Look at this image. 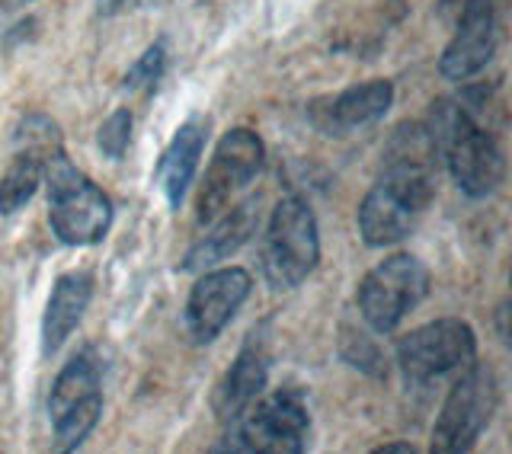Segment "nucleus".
I'll return each mask as SVG.
<instances>
[{
	"instance_id": "nucleus-4",
	"label": "nucleus",
	"mask_w": 512,
	"mask_h": 454,
	"mask_svg": "<svg viewBox=\"0 0 512 454\" xmlns=\"http://www.w3.org/2000/svg\"><path fill=\"white\" fill-rule=\"evenodd\" d=\"M311 413L298 387H279L272 394H260L244 413L228 423V435L212 451H240V454H301L308 448Z\"/></svg>"
},
{
	"instance_id": "nucleus-6",
	"label": "nucleus",
	"mask_w": 512,
	"mask_h": 454,
	"mask_svg": "<svg viewBox=\"0 0 512 454\" xmlns=\"http://www.w3.org/2000/svg\"><path fill=\"white\" fill-rule=\"evenodd\" d=\"M429 285L432 275L423 259L410 253H394L362 275L356 291L359 314L375 333L388 336L400 327V320L413 307H420V301L429 295Z\"/></svg>"
},
{
	"instance_id": "nucleus-20",
	"label": "nucleus",
	"mask_w": 512,
	"mask_h": 454,
	"mask_svg": "<svg viewBox=\"0 0 512 454\" xmlns=\"http://www.w3.org/2000/svg\"><path fill=\"white\" fill-rule=\"evenodd\" d=\"M132 112L128 109H116L112 116L100 125V132H96V144H100L103 157L109 160H122L125 151H128V141H132Z\"/></svg>"
},
{
	"instance_id": "nucleus-17",
	"label": "nucleus",
	"mask_w": 512,
	"mask_h": 454,
	"mask_svg": "<svg viewBox=\"0 0 512 454\" xmlns=\"http://www.w3.org/2000/svg\"><path fill=\"white\" fill-rule=\"evenodd\" d=\"M256 231V202H240V205H231L228 212H221L212 227H208V234L199 237L196 243L189 247L186 259H183V272H205L218 263H224L228 256H234L244 243L253 237Z\"/></svg>"
},
{
	"instance_id": "nucleus-12",
	"label": "nucleus",
	"mask_w": 512,
	"mask_h": 454,
	"mask_svg": "<svg viewBox=\"0 0 512 454\" xmlns=\"http://www.w3.org/2000/svg\"><path fill=\"white\" fill-rule=\"evenodd\" d=\"M496 55V0H464L455 16V36L439 58V74L464 84L480 74Z\"/></svg>"
},
{
	"instance_id": "nucleus-16",
	"label": "nucleus",
	"mask_w": 512,
	"mask_h": 454,
	"mask_svg": "<svg viewBox=\"0 0 512 454\" xmlns=\"http://www.w3.org/2000/svg\"><path fill=\"white\" fill-rule=\"evenodd\" d=\"M269 381V349L260 339V333H250L244 349L237 352L234 365L228 368V375L221 378L215 391V413L224 423H231L237 413H244L250 403L263 394V387Z\"/></svg>"
},
{
	"instance_id": "nucleus-13",
	"label": "nucleus",
	"mask_w": 512,
	"mask_h": 454,
	"mask_svg": "<svg viewBox=\"0 0 512 454\" xmlns=\"http://www.w3.org/2000/svg\"><path fill=\"white\" fill-rule=\"evenodd\" d=\"M394 103V84L391 80H368V84L346 87L336 96H324L308 106V116L317 132L324 135H349L362 125H372L388 116Z\"/></svg>"
},
{
	"instance_id": "nucleus-23",
	"label": "nucleus",
	"mask_w": 512,
	"mask_h": 454,
	"mask_svg": "<svg viewBox=\"0 0 512 454\" xmlns=\"http://www.w3.org/2000/svg\"><path fill=\"white\" fill-rule=\"evenodd\" d=\"M378 454H391V451H407V454H413L416 448L410 445V442H394V445H381V448H375Z\"/></svg>"
},
{
	"instance_id": "nucleus-11",
	"label": "nucleus",
	"mask_w": 512,
	"mask_h": 454,
	"mask_svg": "<svg viewBox=\"0 0 512 454\" xmlns=\"http://www.w3.org/2000/svg\"><path fill=\"white\" fill-rule=\"evenodd\" d=\"M253 291V279L247 269L228 266L202 272L186 298V330L192 343H212L221 336V330L234 320V314L244 307V301Z\"/></svg>"
},
{
	"instance_id": "nucleus-2",
	"label": "nucleus",
	"mask_w": 512,
	"mask_h": 454,
	"mask_svg": "<svg viewBox=\"0 0 512 454\" xmlns=\"http://www.w3.org/2000/svg\"><path fill=\"white\" fill-rule=\"evenodd\" d=\"M490 93L471 87L461 96L432 103L426 132L436 154L445 157L455 186L468 199H487L506 180V151L490 128L480 125L477 112L487 106Z\"/></svg>"
},
{
	"instance_id": "nucleus-18",
	"label": "nucleus",
	"mask_w": 512,
	"mask_h": 454,
	"mask_svg": "<svg viewBox=\"0 0 512 454\" xmlns=\"http://www.w3.org/2000/svg\"><path fill=\"white\" fill-rule=\"evenodd\" d=\"M42 183V154L20 151L0 176V215H13L36 196Z\"/></svg>"
},
{
	"instance_id": "nucleus-1",
	"label": "nucleus",
	"mask_w": 512,
	"mask_h": 454,
	"mask_svg": "<svg viewBox=\"0 0 512 454\" xmlns=\"http://www.w3.org/2000/svg\"><path fill=\"white\" fill-rule=\"evenodd\" d=\"M436 148L426 125H400L391 141L388 167L359 205V234L365 247H394L416 227L436 196Z\"/></svg>"
},
{
	"instance_id": "nucleus-5",
	"label": "nucleus",
	"mask_w": 512,
	"mask_h": 454,
	"mask_svg": "<svg viewBox=\"0 0 512 454\" xmlns=\"http://www.w3.org/2000/svg\"><path fill=\"white\" fill-rule=\"evenodd\" d=\"M320 263V234L311 205L301 196H285L272 208L263 237V275L272 288H298Z\"/></svg>"
},
{
	"instance_id": "nucleus-14",
	"label": "nucleus",
	"mask_w": 512,
	"mask_h": 454,
	"mask_svg": "<svg viewBox=\"0 0 512 454\" xmlns=\"http://www.w3.org/2000/svg\"><path fill=\"white\" fill-rule=\"evenodd\" d=\"M208 128H212V119L202 116V112L189 116L173 132L170 144H167L164 154H160V160H157L154 180L160 183V189H164L167 205L173 208V212H180L189 186L196 183L199 160H202L205 141H208Z\"/></svg>"
},
{
	"instance_id": "nucleus-9",
	"label": "nucleus",
	"mask_w": 512,
	"mask_h": 454,
	"mask_svg": "<svg viewBox=\"0 0 512 454\" xmlns=\"http://www.w3.org/2000/svg\"><path fill=\"white\" fill-rule=\"evenodd\" d=\"M477 359V336L471 323L458 317H442L400 336L397 368L410 387L439 381L452 371H464Z\"/></svg>"
},
{
	"instance_id": "nucleus-3",
	"label": "nucleus",
	"mask_w": 512,
	"mask_h": 454,
	"mask_svg": "<svg viewBox=\"0 0 512 454\" xmlns=\"http://www.w3.org/2000/svg\"><path fill=\"white\" fill-rule=\"evenodd\" d=\"M48 186V227L68 247H93L112 227V202L90 176L80 173L61 144L42 154Z\"/></svg>"
},
{
	"instance_id": "nucleus-19",
	"label": "nucleus",
	"mask_w": 512,
	"mask_h": 454,
	"mask_svg": "<svg viewBox=\"0 0 512 454\" xmlns=\"http://www.w3.org/2000/svg\"><path fill=\"white\" fill-rule=\"evenodd\" d=\"M164 71H167V39H157L125 71V90H154Z\"/></svg>"
},
{
	"instance_id": "nucleus-15",
	"label": "nucleus",
	"mask_w": 512,
	"mask_h": 454,
	"mask_svg": "<svg viewBox=\"0 0 512 454\" xmlns=\"http://www.w3.org/2000/svg\"><path fill=\"white\" fill-rule=\"evenodd\" d=\"M93 298V275L84 269H71L55 279L52 295H48L45 314H42V355H52L68 343V336L84 320Z\"/></svg>"
},
{
	"instance_id": "nucleus-21",
	"label": "nucleus",
	"mask_w": 512,
	"mask_h": 454,
	"mask_svg": "<svg viewBox=\"0 0 512 454\" xmlns=\"http://www.w3.org/2000/svg\"><path fill=\"white\" fill-rule=\"evenodd\" d=\"M464 7V0H439V10L445 20H452V16H458V10Z\"/></svg>"
},
{
	"instance_id": "nucleus-22",
	"label": "nucleus",
	"mask_w": 512,
	"mask_h": 454,
	"mask_svg": "<svg viewBox=\"0 0 512 454\" xmlns=\"http://www.w3.org/2000/svg\"><path fill=\"white\" fill-rule=\"evenodd\" d=\"M96 4H100L103 16H112V13H119L125 7V0H96Z\"/></svg>"
},
{
	"instance_id": "nucleus-8",
	"label": "nucleus",
	"mask_w": 512,
	"mask_h": 454,
	"mask_svg": "<svg viewBox=\"0 0 512 454\" xmlns=\"http://www.w3.org/2000/svg\"><path fill=\"white\" fill-rule=\"evenodd\" d=\"M500 407V387H496L493 368L471 362L464 375L452 384L442 410L432 426V454H464L471 451L484 429L493 423V413Z\"/></svg>"
},
{
	"instance_id": "nucleus-10",
	"label": "nucleus",
	"mask_w": 512,
	"mask_h": 454,
	"mask_svg": "<svg viewBox=\"0 0 512 454\" xmlns=\"http://www.w3.org/2000/svg\"><path fill=\"white\" fill-rule=\"evenodd\" d=\"M263 157V138L250 128H231L221 135L196 196V215L202 224H212L221 212H228L237 192H244L263 170Z\"/></svg>"
},
{
	"instance_id": "nucleus-7",
	"label": "nucleus",
	"mask_w": 512,
	"mask_h": 454,
	"mask_svg": "<svg viewBox=\"0 0 512 454\" xmlns=\"http://www.w3.org/2000/svg\"><path fill=\"white\" fill-rule=\"evenodd\" d=\"M103 416V368L96 362L93 349L77 352L71 362H64L48 394V419H52L55 448L74 451L90 432L100 426Z\"/></svg>"
}]
</instances>
